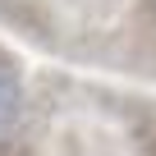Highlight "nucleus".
<instances>
[{"label":"nucleus","instance_id":"nucleus-1","mask_svg":"<svg viewBox=\"0 0 156 156\" xmlns=\"http://www.w3.org/2000/svg\"><path fill=\"white\" fill-rule=\"evenodd\" d=\"M19 119H23V78L9 60H0V147L14 138Z\"/></svg>","mask_w":156,"mask_h":156}]
</instances>
